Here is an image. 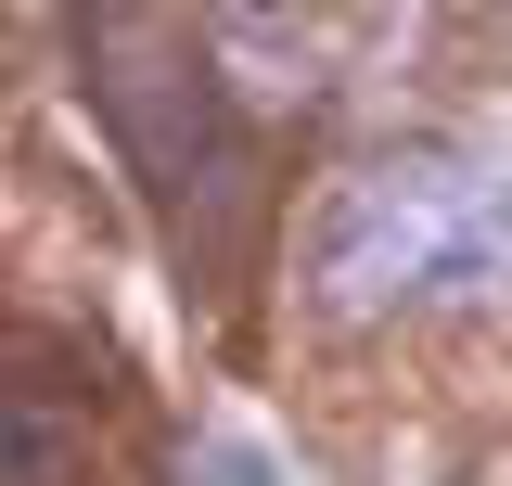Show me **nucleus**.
<instances>
[{
    "label": "nucleus",
    "instance_id": "1",
    "mask_svg": "<svg viewBox=\"0 0 512 486\" xmlns=\"http://www.w3.org/2000/svg\"><path fill=\"white\" fill-rule=\"evenodd\" d=\"M77 64H90L103 141L128 154V180L167 231V269L205 307H244L256 256H269V154L244 128V90H231L218 39L180 26V13H90Z\"/></svg>",
    "mask_w": 512,
    "mask_h": 486
},
{
    "label": "nucleus",
    "instance_id": "2",
    "mask_svg": "<svg viewBox=\"0 0 512 486\" xmlns=\"http://www.w3.org/2000/svg\"><path fill=\"white\" fill-rule=\"evenodd\" d=\"M308 282L346 320L461 307V295H487V282H512V192L474 154H448V141L372 154V167H346V180L320 192Z\"/></svg>",
    "mask_w": 512,
    "mask_h": 486
}]
</instances>
